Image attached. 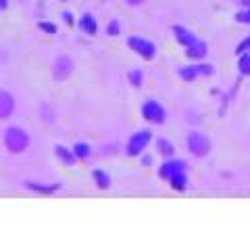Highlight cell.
Returning <instances> with one entry per match:
<instances>
[{
    "instance_id": "obj_22",
    "label": "cell",
    "mask_w": 250,
    "mask_h": 240,
    "mask_svg": "<svg viewBox=\"0 0 250 240\" xmlns=\"http://www.w3.org/2000/svg\"><path fill=\"white\" fill-rule=\"evenodd\" d=\"M238 69H240L242 75H250V55H242V57H240Z\"/></svg>"
},
{
    "instance_id": "obj_2",
    "label": "cell",
    "mask_w": 250,
    "mask_h": 240,
    "mask_svg": "<svg viewBox=\"0 0 250 240\" xmlns=\"http://www.w3.org/2000/svg\"><path fill=\"white\" fill-rule=\"evenodd\" d=\"M186 146L194 157H207V154L210 153V149H213V142H210V138L207 134L194 130L186 136Z\"/></svg>"
},
{
    "instance_id": "obj_21",
    "label": "cell",
    "mask_w": 250,
    "mask_h": 240,
    "mask_svg": "<svg viewBox=\"0 0 250 240\" xmlns=\"http://www.w3.org/2000/svg\"><path fill=\"white\" fill-rule=\"evenodd\" d=\"M104 32H106V36H111V38L119 36V34H121V23L117 21V19H111V21L106 23V29H104Z\"/></svg>"
},
{
    "instance_id": "obj_20",
    "label": "cell",
    "mask_w": 250,
    "mask_h": 240,
    "mask_svg": "<svg viewBox=\"0 0 250 240\" xmlns=\"http://www.w3.org/2000/svg\"><path fill=\"white\" fill-rule=\"evenodd\" d=\"M38 29L44 34H48V36H54L59 32V25L54 21H38Z\"/></svg>"
},
{
    "instance_id": "obj_6",
    "label": "cell",
    "mask_w": 250,
    "mask_h": 240,
    "mask_svg": "<svg viewBox=\"0 0 250 240\" xmlns=\"http://www.w3.org/2000/svg\"><path fill=\"white\" fill-rule=\"evenodd\" d=\"M73 69H75V63L69 55H59L52 61V77L57 82H67L71 77Z\"/></svg>"
},
{
    "instance_id": "obj_3",
    "label": "cell",
    "mask_w": 250,
    "mask_h": 240,
    "mask_svg": "<svg viewBox=\"0 0 250 240\" xmlns=\"http://www.w3.org/2000/svg\"><path fill=\"white\" fill-rule=\"evenodd\" d=\"M140 113H142V117L148 121V123H154V126H163L167 119V113H165V107H163L159 100L154 98H148L142 103L140 107Z\"/></svg>"
},
{
    "instance_id": "obj_8",
    "label": "cell",
    "mask_w": 250,
    "mask_h": 240,
    "mask_svg": "<svg viewBox=\"0 0 250 240\" xmlns=\"http://www.w3.org/2000/svg\"><path fill=\"white\" fill-rule=\"evenodd\" d=\"M15 107H17V103H15V96L11 94L9 90L0 88V121L11 119L13 113H15Z\"/></svg>"
},
{
    "instance_id": "obj_14",
    "label": "cell",
    "mask_w": 250,
    "mask_h": 240,
    "mask_svg": "<svg viewBox=\"0 0 250 240\" xmlns=\"http://www.w3.org/2000/svg\"><path fill=\"white\" fill-rule=\"evenodd\" d=\"M92 180H94V184L98 186L100 190H108L111 188V174L108 172H104V169H94L92 172Z\"/></svg>"
},
{
    "instance_id": "obj_25",
    "label": "cell",
    "mask_w": 250,
    "mask_h": 240,
    "mask_svg": "<svg viewBox=\"0 0 250 240\" xmlns=\"http://www.w3.org/2000/svg\"><path fill=\"white\" fill-rule=\"evenodd\" d=\"M62 19H65L67 25H75V19H73L71 11H62Z\"/></svg>"
},
{
    "instance_id": "obj_11",
    "label": "cell",
    "mask_w": 250,
    "mask_h": 240,
    "mask_svg": "<svg viewBox=\"0 0 250 240\" xmlns=\"http://www.w3.org/2000/svg\"><path fill=\"white\" fill-rule=\"evenodd\" d=\"M171 29H173L175 40L182 44L184 48H190V46H194V44L198 42V36H196V34H192L190 29H186V27H182V25H173Z\"/></svg>"
},
{
    "instance_id": "obj_27",
    "label": "cell",
    "mask_w": 250,
    "mask_h": 240,
    "mask_svg": "<svg viewBox=\"0 0 250 240\" xmlns=\"http://www.w3.org/2000/svg\"><path fill=\"white\" fill-rule=\"evenodd\" d=\"M142 165H144V167H148V165H152V159H150V157H148V154H144V157H142Z\"/></svg>"
},
{
    "instance_id": "obj_18",
    "label": "cell",
    "mask_w": 250,
    "mask_h": 240,
    "mask_svg": "<svg viewBox=\"0 0 250 240\" xmlns=\"http://www.w3.org/2000/svg\"><path fill=\"white\" fill-rule=\"evenodd\" d=\"M73 153H75V157L80 161H85L92 154V146L88 142H75L73 144Z\"/></svg>"
},
{
    "instance_id": "obj_26",
    "label": "cell",
    "mask_w": 250,
    "mask_h": 240,
    "mask_svg": "<svg viewBox=\"0 0 250 240\" xmlns=\"http://www.w3.org/2000/svg\"><path fill=\"white\" fill-rule=\"evenodd\" d=\"M125 2H127L129 6H140V4H144L146 0H125Z\"/></svg>"
},
{
    "instance_id": "obj_15",
    "label": "cell",
    "mask_w": 250,
    "mask_h": 240,
    "mask_svg": "<svg viewBox=\"0 0 250 240\" xmlns=\"http://www.w3.org/2000/svg\"><path fill=\"white\" fill-rule=\"evenodd\" d=\"M205 55H207V44L202 40H198L190 48H186V57L190 61H200V59H205Z\"/></svg>"
},
{
    "instance_id": "obj_13",
    "label": "cell",
    "mask_w": 250,
    "mask_h": 240,
    "mask_svg": "<svg viewBox=\"0 0 250 240\" xmlns=\"http://www.w3.org/2000/svg\"><path fill=\"white\" fill-rule=\"evenodd\" d=\"M156 151H159L161 157L169 159V157H173V154H175V146H173V142H171L169 138L159 136V138H156Z\"/></svg>"
},
{
    "instance_id": "obj_4",
    "label": "cell",
    "mask_w": 250,
    "mask_h": 240,
    "mask_svg": "<svg viewBox=\"0 0 250 240\" xmlns=\"http://www.w3.org/2000/svg\"><path fill=\"white\" fill-rule=\"evenodd\" d=\"M152 140V131L150 130H140L134 136L127 140V146H125V153L127 157H142L144 151L148 149V144Z\"/></svg>"
},
{
    "instance_id": "obj_23",
    "label": "cell",
    "mask_w": 250,
    "mask_h": 240,
    "mask_svg": "<svg viewBox=\"0 0 250 240\" xmlns=\"http://www.w3.org/2000/svg\"><path fill=\"white\" fill-rule=\"evenodd\" d=\"M236 21H240V23H250V9L240 11V13L236 15Z\"/></svg>"
},
{
    "instance_id": "obj_1",
    "label": "cell",
    "mask_w": 250,
    "mask_h": 240,
    "mask_svg": "<svg viewBox=\"0 0 250 240\" xmlns=\"http://www.w3.org/2000/svg\"><path fill=\"white\" fill-rule=\"evenodd\" d=\"M2 144H4V149H6L9 154H23L29 149L31 138L23 128L9 126V128H4V131H2Z\"/></svg>"
},
{
    "instance_id": "obj_12",
    "label": "cell",
    "mask_w": 250,
    "mask_h": 240,
    "mask_svg": "<svg viewBox=\"0 0 250 240\" xmlns=\"http://www.w3.org/2000/svg\"><path fill=\"white\" fill-rule=\"evenodd\" d=\"M77 27H80L85 36H96L98 34V21L92 13H83L80 17V21H77Z\"/></svg>"
},
{
    "instance_id": "obj_9",
    "label": "cell",
    "mask_w": 250,
    "mask_h": 240,
    "mask_svg": "<svg viewBox=\"0 0 250 240\" xmlns=\"http://www.w3.org/2000/svg\"><path fill=\"white\" fill-rule=\"evenodd\" d=\"M179 172H186V161H182V159H169V161H165V163L161 165V169H159V175H161V180H171L175 174H179Z\"/></svg>"
},
{
    "instance_id": "obj_16",
    "label": "cell",
    "mask_w": 250,
    "mask_h": 240,
    "mask_svg": "<svg viewBox=\"0 0 250 240\" xmlns=\"http://www.w3.org/2000/svg\"><path fill=\"white\" fill-rule=\"evenodd\" d=\"M23 186L29 190H34V192H42V195H52V192H57L59 190V184H50V186H46V184H40V182H23Z\"/></svg>"
},
{
    "instance_id": "obj_10",
    "label": "cell",
    "mask_w": 250,
    "mask_h": 240,
    "mask_svg": "<svg viewBox=\"0 0 250 240\" xmlns=\"http://www.w3.org/2000/svg\"><path fill=\"white\" fill-rule=\"evenodd\" d=\"M54 157H57L59 163H62L65 167H73V165H77V161H80L75 157L73 149H69L65 144H54Z\"/></svg>"
},
{
    "instance_id": "obj_17",
    "label": "cell",
    "mask_w": 250,
    "mask_h": 240,
    "mask_svg": "<svg viewBox=\"0 0 250 240\" xmlns=\"http://www.w3.org/2000/svg\"><path fill=\"white\" fill-rule=\"evenodd\" d=\"M169 184H171V188L177 190V192L186 190V188H188V175H186V172H179V174H175V175L169 180Z\"/></svg>"
},
{
    "instance_id": "obj_28",
    "label": "cell",
    "mask_w": 250,
    "mask_h": 240,
    "mask_svg": "<svg viewBox=\"0 0 250 240\" xmlns=\"http://www.w3.org/2000/svg\"><path fill=\"white\" fill-rule=\"evenodd\" d=\"M9 9V0H0V11H6Z\"/></svg>"
},
{
    "instance_id": "obj_7",
    "label": "cell",
    "mask_w": 250,
    "mask_h": 240,
    "mask_svg": "<svg viewBox=\"0 0 250 240\" xmlns=\"http://www.w3.org/2000/svg\"><path fill=\"white\" fill-rule=\"evenodd\" d=\"M213 65H208V63H190V65H186L179 69V77H182L184 82H196L200 75H213Z\"/></svg>"
},
{
    "instance_id": "obj_5",
    "label": "cell",
    "mask_w": 250,
    "mask_h": 240,
    "mask_svg": "<svg viewBox=\"0 0 250 240\" xmlns=\"http://www.w3.org/2000/svg\"><path fill=\"white\" fill-rule=\"evenodd\" d=\"M127 46H129V50H134L136 55L142 57L144 61H152L154 55H156L154 42L146 40V38H142V36H129L127 38Z\"/></svg>"
},
{
    "instance_id": "obj_29",
    "label": "cell",
    "mask_w": 250,
    "mask_h": 240,
    "mask_svg": "<svg viewBox=\"0 0 250 240\" xmlns=\"http://www.w3.org/2000/svg\"><path fill=\"white\" fill-rule=\"evenodd\" d=\"M61 2H69V0H61Z\"/></svg>"
},
{
    "instance_id": "obj_24",
    "label": "cell",
    "mask_w": 250,
    "mask_h": 240,
    "mask_svg": "<svg viewBox=\"0 0 250 240\" xmlns=\"http://www.w3.org/2000/svg\"><path fill=\"white\" fill-rule=\"evenodd\" d=\"M246 50H250V36L246 38L244 42H240V46H238V55H242V52H246Z\"/></svg>"
},
{
    "instance_id": "obj_19",
    "label": "cell",
    "mask_w": 250,
    "mask_h": 240,
    "mask_svg": "<svg viewBox=\"0 0 250 240\" xmlns=\"http://www.w3.org/2000/svg\"><path fill=\"white\" fill-rule=\"evenodd\" d=\"M127 80H129V84L134 88H142V84H144V71H142V69H131V71L127 73Z\"/></svg>"
}]
</instances>
